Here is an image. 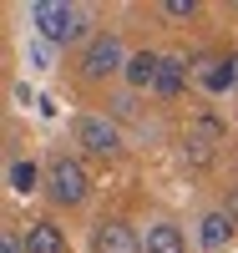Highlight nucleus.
Segmentation results:
<instances>
[{"mask_svg":"<svg viewBox=\"0 0 238 253\" xmlns=\"http://www.w3.org/2000/svg\"><path fill=\"white\" fill-rule=\"evenodd\" d=\"M157 66H162V56L157 51H132V56H127V86H132V91H152L157 86Z\"/></svg>","mask_w":238,"mask_h":253,"instance_id":"10","label":"nucleus"},{"mask_svg":"<svg viewBox=\"0 0 238 253\" xmlns=\"http://www.w3.org/2000/svg\"><path fill=\"white\" fill-rule=\"evenodd\" d=\"M46 198L51 208H86V198H92V172H86V162L71 157V152H56L46 162Z\"/></svg>","mask_w":238,"mask_h":253,"instance_id":"2","label":"nucleus"},{"mask_svg":"<svg viewBox=\"0 0 238 253\" xmlns=\"http://www.w3.org/2000/svg\"><path fill=\"white\" fill-rule=\"evenodd\" d=\"M142 248L147 253H188V238H183V228L172 223V218H157V223H147Z\"/></svg>","mask_w":238,"mask_h":253,"instance_id":"9","label":"nucleus"},{"mask_svg":"<svg viewBox=\"0 0 238 253\" xmlns=\"http://www.w3.org/2000/svg\"><path fill=\"white\" fill-rule=\"evenodd\" d=\"M218 208H223V213H228V218L238 223V187H228V193H223V203H218Z\"/></svg>","mask_w":238,"mask_h":253,"instance_id":"16","label":"nucleus"},{"mask_svg":"<svg viewBox=\"0 0 238 253\" xmlns=\"http://www.w3.org/2000/svg\"><path fill=\"white\" fill-rule=\"evenodd\" d=\"M167 20H198V0H162Z\"/></svg>","mask_w":238,"mask_h":253,"instance_id":"14","label":"nucleus"},{"mask_svg":"<svg viewBox=\"0 0 238 253\" xmlns=\"http://www.w3.org/2000/svg\"><path fill=\"white\" fill-rule=\"evenodd\" d=\"M188 76H192V66H188V61L183 56H162V66H157V96L162 101H178L183 91H188Z\"/></svg>","mask_w":238,"mask_h":253,"instance_id":"8","label":"nucleus"},{"mask_svg":"<svg viewBox=\"0 0 238 253\" xmlns=\"http://www.w3.org/2000/svg\"><path fill=\"white\" fill-rule=\"evenodd\" d=\"M0 253H26V238H20L15 228H5V233H0Z\"/></svg>","mask_w":238,"mask_h":253,"instance_id":"15","label":"nucleus"},{"mask_svg":"<svg viewBox=\"0 0 238 253\" xmlns=\"http://www.w3.org/2000/svg\"><path fill=\"white\" fill-rule=\"evenodd\" d=\"M92 248L96 253H147L142 248V233L132 223H122V218H101L96 233H92Z\"/></svg>","mask_w":238,"mask_h":253,"instance_id":"6","label":"nucleus"},{"mask_svg":"<svg viewBox=\"0 0 238 253\" xmlns=\"http://www.w3.org/2000/svg\"><path fill=\"white\" fill-rule=\"evenodd\" d=\"M233 91H238V86H233Z\"/></svg>","mask_w":238,"mask_h":253,"instance_id":"17","label":"nucleus"},{"mask_svg":"<svg viewBox=\"0 0 238 253\" xmlns=\"http://www.w3.org/2000/svg\"><path fill=\"white\" fill-rule=\"evenodd\" d=\"M223 142H228L223 117H218V112H198V117L188 122V132H183V157H188L192 167H208L213 157H218Z\"/></svg>","mask_w":238,"mask_h":253,"instance_id":"4","label":"nucleus"},{"mask_svg":"<svg viewBox=\"0 0 238 253\" xmlns=\"http://www.w3.org/2000/svg\"><path fill=\"white\" fill-rule=\"evenodd\" d=\"M5 182H10V193H15V198H31L36 187H46V167H36L31 157H10Z\"/></svg>","mask_w":238,"mask_h":253,"instance_id":"11","label":"nucleus"},{"mask_svg":"<svg viewBox=\"0 0 238 253\" xmlns=\"http://www.w3.org/2000/svg\"><path fill=\"white\" fill-rule=\"evenodd\" d=\"M238 233V223L223 213V208H208V213L198 218V228H192V238H198V253H223Z\"/></svg>","mask_w":238,"mask_h":253,"instance_id":"7","label":"nucleus"},{"mask_svg":"<svg viewBox=\"0 0 238 253\" xmlns=\"http://www.w3.org/2000/svg\"><path fill=\"white\" fill-rule=\"evenodd\" d=\"M31 26L36 36L46 41V46L56 51H71V46H86L96 31H92V15H86L81 5H71V0H36L31 5Z\"/></svg>","mask_w":238,"mask_h":253,"instance_id":"1","label":"nucleus"},{"mask_svg":"<svg viewBox=\"0 0 238 253\" xmlns=\"http://www.w3.org/2000/svg\"><path fill=\"white\" fill-rule=\"evenodd\" d=\"M203 86H208V91H228V86H238V61L213 56V61H208V71H203Z\"/></svg>","mask_w":238,"mask_h":253,"instance_id":"13","label":"nucleus"},{"mask_svg":"<svg viewBox=\"0 0 238 253\" xmlns=\"http://www.w3.org/2000/svg\"><path fill=\"white\" fill-rule=\"evenodd\" d=\"M76 147H81V157H92V162H112L122 152V132H117V122L106 112H86L76 122Z\"/></svg>","mask_w":238,"mask_h":253,"instance_id":"5","label":"nucleus"},{"mask_svg":"<svg viewBox=\"0 0 238 253\" xmlns=\"http://www.w3.org/2000/svg\"><path fill=\"white\" fill-rule=\"evenodd\" d=\"M26 253H66V233L51 218H36L26 228Z\"/></svg>","mask_w":238,"mask_h":253,"instance_id":"12","label":"nucleus"},{"mask_svg":"<svg viewBox=\"0 0 238 253\" xmlns=\"http://www.w3.org/2000/svg\"><path fill=\"white\" fill-rule=\"evenodd\" d=\"M76 71H81V81H92V86H101V81H112V76H127V51H122V36H117V31H96V36L81 46Z\"/></svg>","mask_w":238,"mask_h":253,"instance_id":"3","label":"nucleus"}]
</instances>
